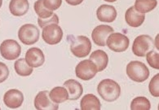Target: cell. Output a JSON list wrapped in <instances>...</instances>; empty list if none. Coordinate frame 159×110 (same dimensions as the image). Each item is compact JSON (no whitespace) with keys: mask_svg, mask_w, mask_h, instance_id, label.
Segmentation results:
<instances>
[{"mask_svg":"<svg viewBox=\"0 0 159 110\" xmlns=\"http://www.w3.org/2000/svg\"><path fill=\"white\" fill-rule=\"evenodd\" d=\"M42 37L46 43L49 45H56L62 40L63 30L58 24H50L43 28Z\"/></svg>","mask_w":159,"mask_h":110,"instance_id":"9c48e42d","label":"cell"},{"mask_svg":"<svg viewBox=\"0 0 159 110\" xmlns=\"http://www.w3.org/2000/svg\"><path fill=\"white\" fill-rule=\"evenodd\" d=\"M51 99L56 104H61L68 100V91L64 86H57L49 92Z\"/></svg>","mask_w":159,"mask_h":110,"instance_id":"ffe728a7","label":"cell"},{"mask_svg":"<svg viewBox=\"0 0 159 110\" xmlns=\"http://www.w3.org/2000/svg\"><path fill=\"white\" fill-rule=\"evenodd\" d=\"M113 29L111 26L100 25L94 29L92 33V38L95 44L100 47H105L108 37L113 33Z\"/></svg>","mask_w":159,"mask_h":110,"instance_id":"8fae6325","label":"cell"},{"mask_svg":"<svg viewBox=\"0 0 159 110\" xmlns=\"http://www.w3.org/2000/svg\"><path fill=\"white\" fill-rule=\"evenodd\" d=\"M14 68L16 73L22 77L30 76L33 73V68L27 64L25 59L24 58H20L16 61L14 64Z\"/></svg>","mask_w":159,"mask_h":110,"instance_id":"7402d4cb","label":"cell"},{"mask_svg":"<svg viewBox=\"0 0 159 110\" xmlns=\"http://www.w3.org/2000/svg\"><path fill=\"white\" fill-rule=\"evenodd\" d=\"M34 107L38 110H57L59 106L51 99L49 91H40L34 98Z\"/></svg>","mask_w":159,"mask_h":110,"instance_id":"30bf717a","label":"cell"},{"mask_svg":"<svg viewBox=\"0 0 159 110\" xmlns=\"http://www.w3.org/2000/svg\"><path fill=\"white\" fill-rule=\"evenodd\" d=\"M96 16L100 21L111 23L117 17V11L115 7L111 5L103 4L100 6L96 11Z\"/></svg>","mask_w":159,"mask_h":110,"instance_id":"5bb4252c","label":"cell"},{"mask_svg":"<svg viewBox=\"0 0 159 110\" xmlns=\"http://www.w3.org/2000/svg\"><path fill=\"white\" fill-rule=\"evenodd\" d=\"M145 15L135 10L134 7H129L125 14V21L129 26L133 28H138L144 23Z\"/></svg>","mask_w":159,"mask_h":110,"instance_id":"9a60e30c","label":"cell"},{"mask_svg":"<svg viewBox=\"0 0 159 110\" xmlns=\"http://www.w3.org/2000/svg\"><path fill=\"white\" fill-rule=\"evenodd\" d=\"M70 43V51L72 54L79 58H84L90 54L92 51V42L87 37L83 35L69 36Z\"/></svg>","mask_w":159,"mask_h":110,"instance_id":"7a4b0ae2","label":"cell"},{"mask_svg":"<svg viewBox=\"0 0 159 110\" xmlns=\"http://www.w3.org/2000/svg\"><path fill=\"white\" fill-rule=\"evenodd\" d=\"M25 61L32 68H39L45 62V56L39 48H31L25 53Z\"/></svg>","mask_w":159,"mask_h":110,"instance_id":"4fadbf2b","label":"cell"},{"mask_svg":"<svg viewBox=\"0 0 159 110\" xmlns=\"http://www.w3.org/2000/svg\"><path fill=\"white\" fill-rule=\"evenodd\" d=\"M147 62L151 67L153 69H159V54L154 51H149V52L145 55Z\"/></svg>","mask_w":159,"mask_h":110,"instance_id":"d4e9b609","label":"cell"},{"mask_svg":"<svg viewBox=\"0 0 159 110\" xmlns=\"http://www.w3.org/2000/svg\"><path fill=\"white\" fill-rule=\"evenodd\" d=\"M130 44L129 39L121 33H112L106 40V45L114 52H123L127 50Z\"/></svg>","mask_w":159,"mask_h":110,"instance_id":"8992f818","label":"cell"},{"mask_svg":"<svg viewBox=\"0 0 159 110\" xmlns=\"http://www.w3.org/2000/svg\"><path fill=\"white\" fill-rule=\"evenodd\" d=\"M59 23V17L57 14H53L51 17L46 18V19H38V24L41 28H44L45 26L50 24H58Z\"/></svg>","mask_w":159,"mask_h":110,"instance_id":"4316f807","label":"cell"},{"mask_svg":"<svg viewBox=\"0 0 159 110\" xmlns=\"http://www.w3.org/2000/svg\"><path fill=\"white\" fill-rule=\"evenodd\" d=\"M9 76V69L4 63L0 62V83L5 82Z\"/></svg>","mask_w":159,"mask_h":110,"instance_id":"f1b7e54d","label":"cell"},{"mask_svg":"<svg viewBox=\"0 0 159 110\" xmlns=\"http://www.w3.org/2000/svg\"><path fill=\"white\" fill-rule=\"evenodd\" d=\"M148 89L150 91L151 95L154 97H159V74L156 75L152 78L149 82Z\"/></svg>","mask_w":159,"mask_h":110,"instance_id":"484cf974","label":"cell"},{"mask_svg":"<svg viewBox=\"0 0 159 110\" xmlns=\"http://www.w3.org/2000/svg\"><path fill=\"white\" fill-rule=\"evenodd\" d=\"M126 71L129 78L136 82H144L149 77L148 67L141 61H131L126 65Z\"/></svg>","mask_w":159,"mask_h":110,"instance_id":"3957f363","label":"cell"},{"mask_svg":"<svg viewBox=\"0 0 159 110\" xmlns=\"http://www.w3.org/2000/svg\"><path fill=\"white\" fill-rule=\"evenodd\" d=\"M2 0H0V7H2Z\"/></svg>","mask_w":159,"mask_h":110,"instance_id":"1f68e13d","label":"cell"},{"mask_svg":"<svg viewBox=\"0 0 159 110\" xmlns=\"http://www.w3.org/2000/svg\"><path fill=\"white\" fill-rule=\"evenodd\" d=\"M64 87H66V89L67 90L68 95H69L68 99H70V100H77L81 97V95H83V86L80 82L76 80H67L64 83Z\"/></svg>","mask_w":159,"mask_h":110,"instance_id":"2e32d148","label":"cell"},{"mask_svg":"<svg viewBox=\"0 0 159 110\" xmlns=\"http://www.w3.org/2000/svg\"><path fill=\"white\" fill-rule=\"evenodd\" d=\"M105 1H106V2H116V1H118V0H105Z\"/></svg>","mask_w":159,"mask_h":110,"instance_id":"4dcf8cb0","label":"cell"},{"mask_svg":"<svg viewBox=\"0 0 159 110\" xmlns=\"http://www.w3.org/2000/svg\"><path fill=\"white\" fill-rule=\"evenodd\" d=\"M24 101V95L17 89H11L3 95L4 104L10 108H17L22 105Z\"/></svg>","mask_w":159,"mask_h":110,"instance_id":"7c38bea8","label":"cell"},{"mask_svg":"<svg viewBox=\"0 0 159 110\" xmlns=\"http://www.w3.org/2000/svg\"><path fill=\"white\" fill-rule=\"evenodd\" d=\"M66 2L72 6H78L83 2V0H66Z\"/></svg>","mask_w":159,"mask_h":110,"instance_id":"f546056e","label":"cell"},{"mask_svg":"<svg viewBox=\"0 0 159 110\" xmlns=\"http://www.w3.org/2000/svg\"><path fill=\"white\" fill-rule=\"evenodd\" d=\"M90 60L96 65L98 72H101L106 69L109 63V56L103 50H96L90 56Z\"/></svg>","mask_w":159,"mask_h":110,"instance_id":"e0dca14e","label":"cell"},{"mask_svg":"<svg viewBox=\"0 0 159 110\" xmlns=\"http://www.w3.org/2000/svg\"><path fill=\"white\" fill-rule=\"evenodd\" d=\"M154 43L152 37L147 34H142L136 37L133 42L132 52L139 57H144L149 51L153 49Z\"/></svg>","mask_w":159,"mask_h":110,"instance_id":"277c9868","label":"cell"},{"mask_svg":"<svg viewBox=\"0 0 159 110\" xmlns=\"http://www.w3.org/2000/svg\"><path fill=\"white\" fill-rule=\"evenodd\" d=\"M80 107L82 110H100L101 104L96 95L93 94H87L81 99Z\"/></svg>","mask_w":159,"mask_h":110,"instance_id":"d6986e66","label":"cell"},{"mask_svg":"<svg viewBox=\"0 0 159 110\" xmlns=\"http://www.w3.org/2000/svg\"><path fill=\"white\" fill-rule=\"evenodd\" d=\"M21 48L20 44L13 39L4 40L0 45V54L7 61H13L20 56Z\"/></svg>","mask_w":159,"mask_h":110,"instance_id":"52a82bcc","label":"cell"},{"mask_svg":"<svg viewBox=\"0 0 159 110\" xmlns=\"http://www.w3.org/2000/svg\"><path fill=\"white\" fill-rule=\"evenodd\" d=\"M97 92L105 101L113 102L119 98L121 95V87L117 82L107 78L102 80L99 83Z\"/></svg>","mask_w":159,"mask_h":110,"instance_id":"6da1fadb","label":"cell"},{"mask_svg":"<svg viewBox=\"0 0 159 110\" xmlns=\"http://www.w3.org/2000/svg\"><path fill=\"white\" fill-rule=\"evenodd\" d=\"M0 109H1V108H0Z\"/></svg>","mask_w":159,"mask_h":110,"instance_id":"d6a6232c","label":"cell"},{"mask_svg":"<svg viewBox=\"0 0 159 110\" xmlns=\"http://www.w3.org/2000/svg\"><path fill=\"white\" fill-rule=\"evenodd\" d=\"M34 8L36 14L39 16V18H41V19L49 18L54 14L53 11L48 10L46 7L44 6L43 0H38V1H36L34 2Z\"/></svg>","mask_w":159,"mask_h":110,"instance_id":"cb8c5ba5","label":"cell"},{"mask_svg":"<svg viewBox=\"0 0 159 110\" xmlns=\"http://www.w3.org/2000/svg\"><path fill=\"white\" fill-rule=\"evenodd\" d=\"M157 6V0H135L134 7L139 12L145 14L152 11Z\"/></svg>","mask_w":159,"mask_h":110,"instance_id":"44dd1931","label":"cell"},{"mask_svg":"<svg viewBox=\"0 0 159 110\" xmlns=\"http://www.w3.org/2000/svg\"><path fill=\"white\" fill-rule=\"evenodd\" d=\"M98 73L96 65L91 60H84L78 64L75 68L77 78L83 81H89Z\"/></svg>","mask_w":159,"mask_h":110,"instance_id":"ba28073f","label":"cell"},{"mask_svg":"<svg viewBox=\"0 0 159 110\" xmlns=\"http://www.w3.org/2000/svg\"><path fill=\"white\" fill-rule=\"evenodd\" d=\"M151 104L149 100L144 96H138L133 99L131 103V110H149Z\"/></svg>","mask_w":159,"mask_h":110,"instance_id":"603a6c76","label":"cell"},{"mask_svg":"<svg viewBox=\"0 0 159 110\" xmlns=\"http://www.w3.org/2000/svg\"><path fill=\"white\" fill-rule=\"evenodd\" d=\"M9 9L13 16H21L28 12L30 3L28 0H11L9 3Z\"/></svg>","mask_w":159,"mask_h":110,"instance_id":"ac0fdd59","label":"cell"},{"mask_svg":"<svg viewBox=\"0 0 159 110\" xmlns=\"http://www.w3.org/2000/svg\"><path fill=\"white\" fill-rule=\"evenodd\" d=\"M43 5L48 10L56 11L61 6L62 0H43Z\"/></svg>","mask_w":159,"mask_h":110,"instance_id":"83f0119b","label":"cell"},{"mask_svg":"<svg viewBox=\"0 0 159 110\" xmlns=\"http://www.w3.org/2000/svg\"><path fill=\"white\" fill-rule=\"evenodd\" d=\"M40 32L37 26L32 24L23 25L18 31V38L25 45H33L39 39Z\"/></svg>","mask_w":159,"mask_h":110,"instance_id":"5b68a950","label":"cell"}]
</instances>
